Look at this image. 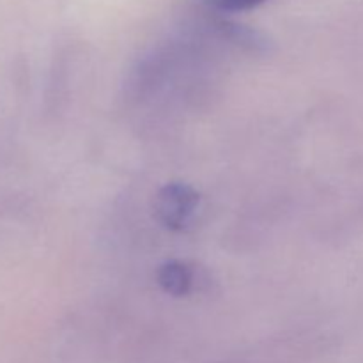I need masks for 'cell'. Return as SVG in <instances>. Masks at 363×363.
I'll return each mask as SVG.
<instances>
[{
    "label": "cell",
    "mask_w": 363,
    "mask_h": 363,
    "mask_svg": "<svg viewBox=\"0 0 363 363\" xmlns=\"http://www.w3.org/2000/svg\"><path fill=\"white\" fill-rule=\"evenodd\" d=\"M197 190L186 183H169L158 191L155 199V215L163 227L181 230L197 209Z\"/></svg>",
    "instance_id": "6da1fadb"
},
{
    "label": "cell",
    "mask_w": 363,
    "mask_h": 363,
    "mask_svg": "<svg viewBox=\"0 0 363 363\" xmlns=\"http://www.w3.org/2000/svg\"><path fill=\"white\" fill-rule=\"evenodd\" d=\"M204 2L222 13H240V11L254 9L264 0H204Z\"/></svg>",
    "instance_id": "3957f363"
},
{
    "label": "cell",
    "mask_w": 363,
    "mask_h": 363,
    "mask_svg": "<svg viewBox=\"0 0 363 363\" xmlns=\"http://www.w3.org/2000/svg\"><path fill=\"white\" fill-rule=\"evenodd\" d=\"M158 284L172 296H186L194 289V272L183 261H169L160 268Z\"/></svg>",
    "instance_id": "7a4b0ae2"
}]
</instances>
